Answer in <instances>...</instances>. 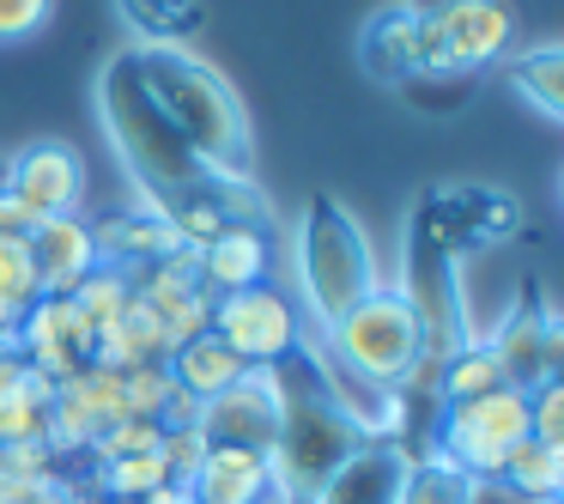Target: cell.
Wrapping results in <instances>:
<instances>
[{"label":"cell","mask_w":564,"mask_h":504,"mask_svg":"<svg viewBox=\"0 0 564 504\" xmlns=\"http://www.w3.org/2000/svg\"><path fill=\"white\" fill-rule=\"evenodd\" d=\"M98 122H104V135H110L122 171L140 183V207L171 219L183 201L213 195L231 219L256 225V213H261L256 183H219V176L188 152V140L176 135V128L164 122V110L152 104L134 50H116L110 62L98 67Z\"/></svg>","instance_id":"cell-1"},{"label":"cell","mask_w":564,"mask_h":504,"mask_svg":"<svg viewBox=\"0 0 564 504\" xmlns=\"http://www.w3.org/2000/svg\"><path fill=\"white\" fill-rule=\"evenodd\" d=\"M134 62H140V79H147L152 104L188 140V152L219 183H256V135H249V110L231 92V79L213 62H200L195 50H183V43L134 50Z\"/></svg>","instance_id":"cell-2"},{"label":"cell","mask_w":564,"mask_h":504,"mask_svg":"<svg viewBox=\"0 0 564 504\" xmlns=\"http://www.w3.org/2000/svg\"><path fill=\"white\" fill-rule=\"evenodd\" d=\"M292 268H297V298H304V317L316 329L340 322L358 298L377 292V249H370L365 225L352 219V207L316 195L304 207L292 232Z\"/></svg>","instance_id":"cell-3"},{"label":"cell","mask_w":564,"mask_h":504,"mask_svg":"<svg viewBox=\"0 0 564 504\" xmlns=\"http://www.w3.org/2000/svg\"><path fill=\"white\" fill-rule=\"evenodd\" d=\"M328 358L352 383H365L370 395L406 389L419 377V365H425V334H419L413 304L394 286H377L340 322H328Z\"/></svg>","instance_id":"cell-4"},{"label":"cell","mask_w":564,"mask_h":504,"mask_svg":"<svg viewBox=\"0 0 564 504\" xmlns=\"http://www.w3.org/2000/svg\"><path fill=\"white\" fill-rule=\"evenodd\" d=\"M528 438V389H491L474 401H443L437 419V450L449 468H462L467 480H498L503 455Z\"/></svg>","instance_id":"cell-5"},{"label":"cell","mask_w":564,"mask_h":504,"mask_svg":"<svg viewBox=\"0 0 564 504\" xmlns=\"http://www.w3.org/2000/svg\"><path fill=\"white\" fill-rule=\"evenodd\" d=\"M394 292H401L406 304H413L431 365H437V358H449L462 341H474V334H467V286H462V261H455V249H443L419 219H413V237H406V286H394Z\"/></svg>","instance_id":"cell-6"},{"label":"cell","mask_w":564,"mask_h":504,"mask_svg":"<svg viewBox=\"0 0 564 504\" xmlns=\"http://www.w3.org/2000/svg\"><path fill=\"white\" fill-rule=\"evenodd\" d=\"M207 334H219L249 371L256 365H285V358L304 353V317L280 286H243V292L213 298V322Z\"/></svg>","instance_id":"cell-7"},{"label":"cell","mask_w":564,"mask_h":504,"mask_svg":"<svg viewBox=\"0 0 564 504\" xmlns=\"http://www.w3.org/2000/svg\"><path fill=\"white\" fill-rule=\"evenodd\" d=\"M510 37H516V13L503 0H455L449 13H437L425 25V74L419 79L479 74V67L510 55Z\"/></svg>","instance_id":"cell-8"},{"label":"cell","mask_w":564,"mask_h":504,"mask_svg":"<svg viewBox=\"0 0 564 504\" xmlns=\"http://www.w3.org/2000/svg\"><path fill=\"white\" fill-rule=\"evenodd\" d=\"M285 426V371L280 365H256L219 389L213 401L195 407V431L207 443H237V450H273Z\"/></svg>","instance_id":"cell-9"},{"label":"cell","mask_w":564,"mask_h":504,"mask_svg":"<svg viewBox=\"0 0 564 504\" xmlns=\"http://www.w3.org/2000/svg\"><path fill=\"white\" fill-rule=\"evenodd\" d=\"M0 195H13L19 207L37 219H55V213H79L86 201V159H79L67 140H31L13 159L0 164Z\"/></svg>","instance_id":"cell-10"},{"label":"cell","mask_w":564,"mask_h":504,"mask_svg":"<svg viewBox=\"0 0 564 504\" xmlns=\"http://www.w3.org/2000/svg\"><path fill=\"white\" fill-rule=\"evenodd\" d=\"M19 353H25V365L37 371V377L62 383L74 377V371L91 365V322L74 310V298H37V304H25V317H19Z\"/></svg>","instance_id":"cell-11"},{"label":"cell","mask_w":564,"mask_h":504,"mask_svg":"<svg viewBox=\"0 0 564 504\" xmlns=\"http://www.w3.org/2000/svg\"><path fill=\"white\" fill-rule=\"evenodd\" d=\"M31 261H37V292L43 298H67L91 268H104L98 256V232H91L79 213H55V219H37L25 232Z\"/></svg>","instance_id":"cell-12"},{"label":"cell","mask_w":564,"mask_h":504,"mask_svg":"<svg viewBox=\"0 0 564 504\" xmlns=\"http://www.w3.org/2000/svg\"><path fill=\"white\" fill-rule=\"evenodd\" d=\"M486 346H491V358H498L510 389H534V383L558 377V317H552V304L510 310Z\"/></svg>","instance_id":"cell-13"},{"label":"cell","mask_w":564,"mask_h":504,"mask_svg":"<svg viewBox=\"0 0 564 504\" xmlns=\"http://www.w3.org/2000/svg\"><path fill=\"white\" fill-rule=\"evenodd\" d=\"M195 504H273L285 498L273 480V455L268 450H237V443H207L200 468L188 474Z\"/></svg>","instance_id":"cell-14"},{"label":"cell","mask_w":564,"mask_h":504,"mask_svg":"<svg viewBox=\"0 0 564 504\" xmlns=\"http://www.w3.org/2000/svg\"><path fill=\"white\" fill-rule=\"evenodd\" d=\"M268 237H261V225H243L231 219L213 244L195 249V280L207 298H225V292H243V286H268Z\"/></svg>","instance_id":"cell-15"},{"label":"cell","mask_w":564,"mask_h":504,"mask_svg":"<svg viewBox=\"0 0 564 504\" xmlns=\"http://www.w3.org/2000/svg\"><path fill=\"white\" fill-rule=\"evenodd\" d=\"M401 474H406V455L382 438H365L304 504H394Z\"/></svg>","instance_id":"cell-16"},{"label":"cell","mask_w":564,"mask_h":504,"mask_svg":"<svg viewBox=\"0 0 564 504\" xmlns=\"http://www.w3.org/2000/svg\"><path fill=\"white\" fill-rule=\"evenodd\" d=\"M91 232H98L104 268H122V274H140V268H152V261H164V256H176V249H188L183 237L171 232V219H164V213H152V207L116 213V219L91 225Z\"/></svg>","instance_id":"cell-17"},{"label":"cell","mask_w":564,"mask_h":504,"mask_svg":"<svg viewBox=\"0 0 564 504\" xmlns=\"http://www.w3.org/2000/svg\"><path fill=\"white\" fill-rule=\"evenodd\" d=\"M358 62H365V74L389 79V86L419 79L425 74V25H419L413 13H401V7H389V13H377L365 25V37H358Z\"/></svg>","instance_id":"cell-18"},{"label":"cell","mask_w":564,"mask_h":504,"mask_svg":"<svg viewBox=\"0 0 564 504\" xmlns=\"http://www.w3.org/2000/svg\"><path fill=\"white\" fill-rule=\"evenodd\" d=\"M164 371H171V383H176V389H183L188 401L200 407V401H213L219 389H231V383L243 377L249 365H243V358H237L231 346L219 341V334H195V341H183L171 358H164Z\"/></svg>","instance_id":"cell-19"},{"label":"cell","mask_w":564,"mask_h":504,"mask_svg":"<svg viewBox=\"0 0 564 504\" xmlns=\"http://www.w3.org/2000/svg\"><path fill=\"white\" fill-rule=\"evenodd\" d=\"M503 79L522 104H534L546 122H564V50L558 43H534L516 62H503Z\"/></svg>","instance_id":"cell-20"},{"label":"cell","mask_w":564,"mask_h":504,"mask_svg":"<svg viewBox=\"0 0 564 504\" xmlns=\"http://www.w3.org/2000/svg\"><path fill=\"white\" fill-rule=\"evenodd\" d=\"M503 486H516L528 504H564V443H540L522 438L498 468Z\"/></svg>","instance_id":"cell-21"},{"label":"cell","mask_w":564,"mask_h":504,"mask_svg":"<svg viewBox=\"0 0 564 504\" xmlns=\"http://www.w3.org/2000/svg\"><path fill=\"white\" fill-rule=\"evenodd\" d=\"M431 389H437L443 401H474V395L503 389V371H498V358H491L486 341H462L449 358H437V377H431Z\"/></svg>","instance_id":"cell-22"},{"label":"cell","mask_w":564,"mask_h":504,"mask_svg":"<svg viewBox=\"0 0 564 504\" xmlns=\"http://www.w3.org/2000/svg\"><path fill=\"white\" fill-rule=\"evenodd\" d=\"M128 19V31H134V50H152V43H176L183 31H195L200 7L195 0H116Z\"/></svg>","instance_id":"cell-23"},{"label":"cell","mask_w":564,"mask_h":504,"mask_svg":"<svg viewBox=\"0 0 564 504\" xmlns=\"http://www.w3.org/2000/svg\"><path fill=\"white\" fill-rule=\"evenodd\" d=\"M67 298H74V310L91 322V334H104L110 322H122L128 304H134V280H128L122 268H91Z\"/></svg>","instance_id":"cell-24"},{"label":"cell","mask_w":564,"mask_h":504,"mask_svg":"<svg viewBox=\"0 0 564 504\" xmlns=\"http://www.w3.org/2000/svg\"><path fill=\"white\" fill-rule=\"evenodd\" d=\"M159 486H171L159 450H147V455H110V462H98L104 504H140L147 492H159Z\"/></svg>","instance_id":"cell-25"},{"label":"cell","mask_w":564,"mask_h":504,"mask_svg":"<svg viewBox=\"0 0 564 504\" xmlns=\"http://www.w3.org/2000/svg\"><path fill=\"white\" fill-rule=\"evenodd\" d=\"M467 486H474V480H467L462 468H449L443 455H425V462L406 455V474H401L394 504H467Z\"/></svg>","instance_id":"cell-26"},{"label":"cell","mask_w":564,"mask_h":504,"mask_svg":"<svg viewBox=\"0 0 564 504\" xmlns=\"http://www.w3.org/2000/svg\"><path fill=\"white\" fill-rule=\"evenodd\" d=\"M50 401H55V383L25 371L13 401H0V443H43V419H50Z\"/></svg>","instance_id":"cell-27"},{"label":"cell","mask_w":564,"mask_h":504,"mask_svg":"<svg viewBox=\"0 0 564 504\" xmlns=\"http://www.w3.org/2000/svg\"><path fill=\"white\" fill-rule=\"evenodd\" d=\"M0 298L7 304H37V261H31V244L25 237H0Z\"/></svg>","instance_id":"cell-28"},{"label":"cell","mask_w":564,"mask_h":504,"mask_svg":"<svg viewBox=\"0 0 564 504\" xmlns=\"http://www.w3.org/2000/svg\"><path fill=\"white\" fill-rule=\"evenodd\" d=\"M122 401H128V419H164V401H171V371H164V365H128L122 371Z\"/></svg>","instance_id":"cell-29"},{"label":"cell","mask_w":564,"mask_h":504,"mask_svg":"<svg viewBox=\"0 0 564 504\" xmlns=\"http://www.w3.org/2000/svg\"><path fill=\"white\" fill-rule=\"evenodd\" d=\"M528 438L540 443H564V383L546 377L528 389Z\"/></svg>","instance_id":"cell-30"},{"label":"cell","mask_w":564,"mask_h":504,"mask_svg":"<svg viewBox=\"0 0 564 504\" xmlns=\"http://www.w3.org/2000/svg\"><path fill=\"white\" fill-rule=\"evenodd\" d=\"M200 455H207V438H200L195 426H164L159 431V462H164V474H171V480H183V486H188V474L200 468Z\"/></svg>","instance_id":"cell-31"},{"label":"cell","mask_w":564,"mask_h":504,"mask_svg":"<svg viewBox=\"0 0 564 504\" xmlns=\"http://www.w3.org/2000/svg\"><path fill=\"white\" fill-rule=\"evenodd\" d=\"M159 431H164L159 419H116V426L91 443V455H98V462H110V455H147V450H159Z\"/></svg>","instance_id":"cell-32"},{"label":"cell","mask_w":564,"mask_h":504,"mask_svg":"<svg viewBox=\"0 0 564 504\" xmlns=\"http://www.w3.org/2000/svg\"><path fill=\"white\" fill-rule=\"evenodd\" d=\"M55 19V0H0V43H25Z\"/></svg>","instance_id":"cell-33"},{"label":"cell","mask_w":564,"mask_h":504,"mask_svg":"<svg viewBox=\"0 0 564 504\" xmlns=\"http://www.w3.org/2000/svg\"><path fill=\"white\" fill-rule=\"evenodd\" d=\"M25 353H19V341H0V401H13L19 383H25Z\"/></svg>","instance_id":"cell-34"},{"label":"cell","mask_w":564,"mask_h":504,"mask_svg":"<svg viewBox=\"0 0 564 504\" xmlns=\"http://www.w3.org/2000/svg\"><path fill=\"white\" fill-rule=\"evenodd\" d=\"M467 504H528L516 486H503V480H474L467 486Z\"/></svg>","instance_id":"cell-35"},{"label":"cell","mask_w":564,"mask_h":504,"mask_svg":"<svg viewBox=\"0 0 564 504\" xmlns=\"http://www.w3.org/2000/svg\"><path fill=\"white\" fill-rule=\"evenodd\" d=\"M25 232H31V213L13 195H0V237H25Z\"/></svg>","instance_id":"cell-36"},{"label":"cell","mask_w":564,"mask_h":504,"mask_svg":"<svg viewBox=\"0 0 564 504\" xmlns=\"http://www.w3.org/2000/svg\"><path fill=\"white\" fill-rule=\"evenodd\" d=\"M449 7H455V0H401V13H413L419 25H431V19L449 13Z\"/></svg>","instance_id":"cell-37"},{"label":"cell","mask_w":564,"mask_h":504,"mask_svg":"<svg viewBox=\"0 0 564 504\" xmlns=\"http://www.w3.org/2000/svg\"><path fill=\"white\" fill-rule=\"evenodd\" d=\"M140 504H195V492L183 486V480H171V486H159V492H147Z\"/></svg>","instance_id":"cell-38"},{"label":"cell","mask_w":564,"mask_h":504,"mask_svg":"<svg viewBox=\"0 0 564 504\" xmlns=\"http://www.w3.org/2000/svg\"><path fill=\"white\" fill-rule=\"evenodd\" d=\"M31 504H91V498L79 486H67V480H55V486L43 492V498H31Z\"/></svg>","instance_id":"cell-39"},{"label":"cell","mask_w":564,"mask_h":504,"mask_svg":"<svg viewBox=\"0 0 564 504\" xmlns=\"http://www.w3.org/2000/svg\"><path fill=\"white\" fill-rule=\"evenodd\" d=\"M19 317H25V310L0 298V341H13V334H19Z\"/></svg>","instance_id":"cell-40"}]
</instances>
